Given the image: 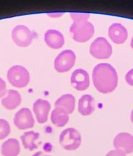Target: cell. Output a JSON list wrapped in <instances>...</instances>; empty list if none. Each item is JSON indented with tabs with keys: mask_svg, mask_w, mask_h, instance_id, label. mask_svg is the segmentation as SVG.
I'll use <instances>...</instances> for the list:
<instances>
[{
	"mask_svg": "<svg viewBox=\"0 0 133 156\" xmlns=\"http://www.w3.org/2000/svg\"><path fill=\"white\" fill-rule=\"evenodd\" d=\"M93 84L103 94L111 93L118 83L117 72L110 64L99 63L93 69L92 73Z\"/></svg>",
	"mask_w": 133,
	"mask_h": 156,
	"instance_id": "cell-1",
	"label": "cell"
},
{
	"mask_svg": "<svg viewBox=\"0 0 133 156\" xmlns=\"http://www.w3.org/2000/svg\"><path fill=\"white\" fill-rule=\"evenodd\" d=\"M70 32L73 34V39L76 42L84 43L93 36L94 26L88 20H76L71 25Z\"/></svg>",
	"mask_w": 133,
	"mask_h": 156,
	"instance_id": "cell-2",
	"label": "cell"
},
{
	"mask_svg": "<svg viewBox=\"0 0 133 156\" xmlns=\"http://www.w3.org/2000/svg\"><path fill=\"white\" fill-rule=\"evenodd\" d=\"M7 79L10 84L18 88H22L29 83L30 76L26 69L21 66H15L7 72Z\"/></svg>",
	"mask_w": 133,
	"mask_h": 156,
	"instance_id": "cell-3",
	"label": "cell"
},
{
	"mask_svg": "<svg viewBox=\"0 0 133 156\" xmlns=\"http://www.w3.org/2000/svg\"><path fill=\"white\" fill-rule=\"evenodd\" d=\"M82 137L79 131L75 128H67L59 136V143L62 147L68 151L79 148L81 144Z\"/></svg>",
	"mask_w": 133,
	"mask_h": 156,
	"instance_id": "cell-4",
	"label": "cell"
},
{
	"mask_svg": "<svg viewBox=\"0 0 133 156\" xmlns=\"http://www.w3.org/2000/svg\"><path fill=\"white\" fill-rule=\"evenodd\" d=\"M89 52L97 59H108L112 54V48L108 41L104 37H98L91 44Z\"/></svg>",
	"mask_w": 133,
	"mask_h": 156,
	"instance_id": "cell-5",
	"label": "cell"
},
{
	"mask_svg": "<svg viewBox=\"0 0 133 156\" xmlns=\"http://www.w3.org/2000/svg\"><path fill=\"white\" fill-rule=\"evenodd\" d=\"M76 55L71 50H65L58 54L54 60V68L59 73L69 71L74 66Z\"/></svg>",
	"mask_w": 133,
	"mask_h": 156,
	"instance_id": "cell-6",
	"label": "cell"
},
{
	"mask_svg": "<svg viewBox=\"0 0 133 156\" xmlns=\"http://www.w3.org/2000/svg\"><path fill=\"white\" fill-rule=\"evenodd\" d=\"M34 34L28 27L19 25L16 26L12 31V38L16 45L20 47H26L31 43Z\"/></svg>",
	"mask_w": 133,
	"mask_h": 156,
	"instance_id": "cell-7",
	"label": "cell"
},
{
	"mask_svg": "<svg viewBox=\"0 0 133 156\" xmlns=\"http://www.w3.org/2000/svg\"><path fill=\"white\" fill-rule=\"evenodd\" d=\"M14 124L19 129H30L34 126V118L30 110L22 108L18 111L14 117Z\"/></svg>",
	"mask_w": 133,
	"mask_h": 156,
	"instance_id": "cell-8",
	"label": "cell"
},
{
	"mask_svg": "<svg viewBox=\"0 0 133 156\" xmlns=\"http://www.w3.org/2000/svg\"><path fill=\"white\" fill-rule=\"evenodd\" d=\"M114 146L125 154H131L133 152V136L127 133H120L114 140Z\"/></svg>",
	"mask_w": 133,
	"mask_h": 156,
	"instance_id": "cell-9",
	"label": "cell"
},
{
	"mask_svg": "<svg viewBox=\"0 0 133 156\" xmlns=\"http://www.w3.org/2000/svg\"><path fill=\"white\" fill-rule=\"evenodd\" d=\"M71 84L79 91H84L88 88L89 86V76L88 72L82 69H76L71 77Z\"/></svg>",
	"mask_w": 133,
	"mask_h": 156,
	"instance_id": "cell-10",
	"label": "cell"
},
{
	"mask_svg": "<svg viewBox=\"0 0 133 156\" xmlns=\"http://www.w3.org/2000/svg\"><path fill=\"white\" fill-rule=\"evenodd\" d=\"M33 109L37 120L39 123L47 122L50 110V104L48 101L41 99H37L33 104Z\"/></svg>",
	"mask_w": 133,
	"mask_h": 156,
	"instance_id": "cell-11",
	"label": "cell"
},
{
	"mask_svg": "<svg viewBox=\"0 0 133 156\" xmlns=\"http://www.w3.org/2000/svg\"><path fill=\"white\" fill-rule=\"evenodd\" d=\"M108 35L114 43L123 44L127 39L128 32L123 25L114 23L109 27Z\"/></svg>",
	"mask_w": 133,
	"mask_h": 156,
	"instance_id": "cell-12",
	"label": "cell"
},
{
	"mask_svg": "<svg viewBox=\"0 0 133 156\" xmlns=\"http://www.w3.org/2000/svg\"><path fill=\"white\" fill-rule=\"evenodd\" d=\"M44 41L49 47L59 49L63 47L65 39L61 32L55 30H49L44 34Z\"/></svg>",
	"mask_w": 133,
	"mask_h": 156,
	"instance_id": "cell-13",
	"label": "cell"
},
{
	"mask_svg": "<svg viewBox=\"0 0 133 156\" xmlns=\"http://www.w3.org/2000/svg\"><path fill=\"white\" fill-rule=\"evenodd\" d=\"M21 101L22 98L19 92L14 90H9L2 99V104L5 108L13 110L19 106Z\"/></svg>",
	"mask_w": 133,
	"mask_h": 156,
	"instance_id": "cell-14",
	"label": "cell"
},
{
	"mask_svg": "<svg viewBox=\"0 0 133 156\" xmlns=\"http://www.w3.org/2000/svg\"><path fill=\"white\" fill-rule=\"evenodd\" d=\"M79 112L83 116H89L95 110V100L90 95L82 96L79 101Z\"/></svg>",
	"mask_w": 133,
	"mask_h": 156,
	"instance_id": "cell-15",
	"label": "cell"
},
{
	"mask_svg": "<svg viewBox=\"0 0 133 156\" xmlns=\"http://www.w3.org/2000/svg\"><path fill=\"white\" fill-rule=\"evenodd\" d=\"M1 150L3 156H18L20 152L19 142L16 139H9L3 143Z\"/></svg>",
	"mask_w": 133,
	"mask_h": 156,
	"instance_id": "cell-16",
	"label": "cell"
},
{
	"mask_svg": "<svg viewBox=\"0 0 133 156\" xmlns=\"http://www.w3.org/2000/svg\"><path fill=\"white\" fill-rule=\"evenodd\" d=\"M55 108H61L71 114L75 108V98L71 94H65L55 102Z\"/></svg>",
	"mask_w": 133,
	"mask_h": 156,
	"instance_id": "cell-17",
	"label": "cell"
},
{
	"mask_svg": "<svg viewBox=\"0 0 133 156\" xmlns=\"http://www.w3.org/2000/svg\"><path fill=\"white\" fill-rule=\"evenodd\" d=\"M68 114L61 108H55L51 114V121L56 126L61 127L65 126L69 120Z\"/></svg>",
	"mask_w": 133,
	"mask_h": 156,
	"instance_id": "cell-18",
	"label": "cell"
},
{
	"mask_svg": "<svg viewBox=\"0 0 133 156\" xmlns=\"http://www.w3.org/2000/svg\"><path fill=\"white\" fill-rule=\"evenodd\" d=\"M39 133L35 132L33 131L26 132L21 136V140L24 147L30 151L33 150L37 148L36 141L39 139Z\"/></svg>",
	"mask_w": 133,
	"mask_h": 156,
	"instance_id": "cell-19",
	"label": "cell"
},
{
	"mask_svg": "<svg viewBox=\"0 0 133 156\" xmlns=\"http://www.w3.org/2000/svg\"><path fill=\"white\" fill-rule=\"evenodd\" d=\"M10 133L11 126L9 122L4 119H0V140L5 139Z\"/></svg>",
	"mask_w": 133,
	"mask_h": 156,
	"instance_id": "cell-20",
	"label": "cell"
},
{
	"mask_svg": "<svg viewBox=\"0 0 133 156\" xmlns=\"http://www.w3.org/2000/svg\"><path fill=\"white\" fill-rule=\"evenodd\" d=\"M70 15L73 21L76 20H88L89 17V14L87 13L71 12Z\"/></svg>",
	"mask_w": 133,
	"mask_h": 156,
	"instance_id": "cell-21",
	"label": "cell"
},
{
	"mask_svg": "<svg viewBox=\"0 0 133 156\" xmlns=\"http://www.w3.org/2000/svg\"><path fill=\"white\" fill-rule=\"evenodd\" d=\"M7 94L6 83L2 79L0 78V98H3Z\"/></svg>",
	"mask_w": 133,
	"mask_h": 156,
	"instance_id": "cell-22",
	"label": "cell"
},
{
	"mask_svg": "<svg viewBox=\"0 0 133 156\" xmlns=\"http://www.w3.org/2000/svg\"><path fill=\"white\" fill-rule=\"evenodd\" d=\"M125 80L129 85L133 86V69L127 72L125 75Z\"/></svg>",
	"mask_w": 133,
	"mask_h": 156,
	"instance_id": "cell-23",
	"label": "cell"
},
{
	"mask_svg": "<svg viewBox=\"0 0 133 156\" xmlns=\"http://www.w3.org/2000/svg\"><path fill=\"white\" fill-rule=\"evenodd\" d=\"M106 156H126V154L120 152V151L115 150L110 151V152L106 155Z\"/></svg>",
	"mask_w": 133,
	"mask_h": 156,
	"instance_id": "cell-24",
	"label": "cell"
},
{
	"mask_svg": "<svg viewBox=\"0 0 133 156\" xmlns=\"http://www.w3.org/2000/svg\"><path fill=\"white\" fill-rule=\"evenodd\" d=\"M32 156H50V155H45L42 152H38L34 154Z\"/></svg>",
	"mask_w": 133,
	"mask_h": 156,
	"instance_id": "cell-25",
	"label": "cell"
},
{
	"mask_svg": "<svg viewBox=\"0 0 133 156\" xmlns=\"http://www.w3.org/2000/svg\"><path fill=\"white\" fill-rule=\"evenodd\" d=\"M131 47L133 49V37L131 39Z\"/></svg>",
	"mask_w": 133,
	"mask_h": 156,
	"instance_id": "cell-26",
	"label": "cell"
},
{
	"mask_svg": "<svg viewBox=\"0 0 133 156\" xmlns=\"http://www.w3.org/2000/svg\"><path fill=\"white\" fill-rule=\"evenodd\" d=\"M131 121L133 123V110H132V111L131 112Z\"/></svg>",
	"mask_w": 133,
	"mask_h": 156,
	"instance_id": "cell-27",
	"label": "cell"
}]
</instances>
